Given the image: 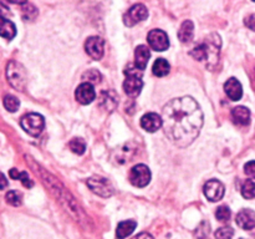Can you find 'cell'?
Masks as SVG:
<instances>
[{
    "instance_id": "8fae6325",
    "label": "cell",
    "mask_w": 255,
    "mask_h": 239,
    "mask_svg": "<svg viewBox=\"0 0 255 239\" xmlns=\"http://www.w3.org/2000/svg\"><path fill=\"white\" fill-rule=\"evenodd\" d=\"M105 41L99 36H91L85 42V50L90 57L94 60H100L104 56Z\"/></svg>"
},
{
    "instance_id": "9c48e42d",
    "label": "cell",
    "mask_w": 255,
    "mask_h": 239,
    "mask_svg": "<svg viewBox=\"0 0 255 239\" xmlns=\"http://www.w3.org/2000/svg\"><path fill=\"white\" fill-rule=\"evenodd\" d=\"M147 40H148L149 46L156 51H164L169 46V39L163 30H151L148 36H147Z\"/></svg>"
},
{
    "instance_id": "4fadbf2b",
    "label": "cell",
    "mask_w": 255,
    "mask_h": 239,
    "mask_svg": "<svg viewBox=\"0 0 255 239\" xmlns=\"http://www.w3.org/2000/svg\"><path fill=\"white\" fill-rule=\"evenodd\" d=\"M163 126V122H162V117L158 116L154 112H149L146 114L144 116H142L141 119V127L147 132H156L157 129H159Z\"/></svg>"
},
{
    "instance_id": "6da1fadb",
    "label": "cell",
    "mask_w": 255,
    "mask_h": 239,
    "mask_svg": "<svg viewBox=\"0 0 255 239\" xmlns=\"http://www.w3.org/2000/svg\"><path fill=\"white\" fill-rule=\"evenodd\" d=\"M166 136L179 147H187L198 137L203 126V114L196 100L189 96L173 99L162 110Z\"/></svg>"
},
{
    "instance_id": "3957f363",
    "label": "cell",
    "mask_w": 255,
    "mask_h": 239,
    "mask_svg": "<svg viewBox=\"0 0 255 239\" xmlns=\"http://www.w3.org/2000/svg\"><path fill=\"white\" fill-rule=\"evenodd\" d=\"M126 80L124 81V90L126 95L131 97L138 96L141 92L143 82H142V71L137 67H132L131 65L126 67L125 70Z\"/></svg>"
},
{
    "instance_id": "d6a6232c",
    "label": "cell",
    "mask_w": 255,
    "mask_h": 239,
    "mask_svg": "<svg viewBox=\"0 0 255 239\" xmlns=\"http://www.w3.org/2000/svg\"><path fill=\"white\" fill-rule=\"evenodd\" d=\"M246 25L249 27L251 30H253L255 31V14H252L249 15L248 17H246Z\"/></svg>"
},
{
    "instance_id": "e575fe53",
    "label": "cell",
    "mask_w": 255,
    "mask_h": 239,
    "mask_svg": "<svg viewBox=\"0 0 255 239\" xmlns=\"http://www.w3.org/2000/svg\"><path fill=\"white\" fill-rule=\"evenodd\" d=\"M9 174H10V177H11L12 179H19V176H20V172L17 171L16 168H11L10 169V172H9Z\"/></svg>"
},
{
    "instance_id": "5bb4252c",
    "label": "cell",
    "mask_w": 255,
    "mask_h": 239,
    "mask_svg": "<svg viewBox=\"0 0 255 239\" xmlns=\"http://www.w3.org/2000/svg\"><path fill=\"white\" fill-rule=\"evenodd\" d=\"M224 91H226V94L228 95V97L232 101H238L243 96V87H242V84L238 80L234 79V77H231L224 84Z\"/></svg>"
},
{
    "instance_id": "ac0fdd59",
    "label": "cell",
    "mask_w": 255,
    "mask_h": 239,
    "mask_svg": "<svg viewBox=\"0 0 255 239\" xmlns=\"http://www.w3.org/2000/svg\"><path fill=\"white\" fill-rule=\"evenodd\" d=\"M232 119L237 124L247 126L251 122V111L244 106H238L232 111Z\"/></svg>"
},
{
    "instance_id": "44dd1931",
    "label": "cell",
    "mask_w": 255,
    "mask_h": 239,
    "mask_svg": "<svg viewBox=\"0 0 255 239\" xmlns=\"http://www.w3.org/2000/svg\"><path fill=\"white\" fill-rule=\"evenodd\" d=\"M137 223L134 221H125L117 226L116 231V237L117 239H125L128 236H131L133 233V231L136 229Z\"/></svg>"
},
{
    "instance_id": "4dcf8cb0",
    "label": "cell",
    "mask_w": 255,
    "mask_h": 239,
    "mask_svg": "<svg viewBox=\"0 0 255 239\" xmlns=\"http://www.w3.org/2000/svg\"><path fill=\"white\" fill-rule=\"evenodd\" d=\"M19 179L21 181V183L24 184L25 187H27V188H31L32 187V181L29 178V174L26 173V172H20V176H19Z\"/></svg>"
},
{
    "instance_id": "7c38bea8",
    "label": "cell",
    "mask_w": 255,
    "mask_h": 239,
    "mask_svg": "<svg viewBox=\"0 0 255 239\" xmlns=\"http://www.w3.org/2000/svg\"><path fill=\"white\" fill-rule=\"evenodd\" d=\"M75 97H76V100L80 102V104L89 105L95 100V97H96V92H95L94 86H92L91 84L84 82V84H81L76 89Z\"/></svg>"
},
{
    "instance_id": "1f68e13d",
    "label": "cell",
    "mask_w": 255,
    "mask_h": 239,
    "mask_svg": "<svg viewBox=\"0 0 255 239\" xmlns=\"http://www.w3.org/2000/svg\"><path fill=\"white\" fill-rule=\"evenodd\" d=\"M244 172H246L248 176L255 177V161H251L244 166Z\"/></svg>"
},
{
    "instance_id": "ffe728a7",
    "label": "cell",
    "mask_w": 255,
    "mask_h": 239,
    "mask_svg": "<svg viewBox=\"0 0 255 239\" xmlns=\"http://www.w3.org/2000/svg\"><path fill=\"white\" fill-rule=\"evenodd\" d=\"M194 34V26L193 22L191 20H186V21L182 22L181 27L178 30V39L182 42H189L193 39Z\"/></svg>"
},
{
    "instance_id": "2e32d148",
    "label": "cell",
    "mask_w": 255,
    "mask_h": 239,
    "mask_svg": "<svg viewBox=\"0 0 255 239\" xmlns=\"http://www.w3.org/2000/svg\"><path fill=\"white\" fill-rule=\"evenodd\" d=\"M119 104V96L114 90H107L104 91L100 96V106L106 111H114Z\"/></svg>"
},
{
    "instance_id": "e0dca14e",
    "label": "cell",
    "mask_w": 255,
    "mask_h": 239,
    "mask_svg": "<svg viewBox=\"0 0 255 239\" xmlns=\"http://www.w3.org/2000/svg\"><path fill=\"white\" fill-rule=\"evenodd\" d=\"M149 56V49L146 45H139L137 46L136 51H134V62H136V67L141 71H143L147 66V62H148Z\"/></svg>"
},
{
    "instance_id": "4316f807",
    "label": "cell",
    "mask_w": 255,
    "mask_h": 239,
    "mask_svg": "<svg viewBox=\"0 0 255 239\" xmlns=\"http://www.w3.org/2000/svg\"><path fill=\"white\" fill-rule=\"evenodd\" d=\"M6 198V202L10 204V206L17 207L21 204V194L16 191H9L5 196Z\"/></svg>"
},
{
    "instance_id": "cb8c5ba5",
    "label": "cell",
    "mask_w": 255,
    "mask_h": 239,
    "mask_svg": "<svg viewBox=\"0 0 255 239\" xmlns=\"http://www.w3.org/2000/svg\"><path fill=\"white\" fill-rule=\"evenodd\" d=\"M69 146L71 148V151L76 154H82L85 152V149H86V143H85V141L82 138H72L70 141Z\"/></svg>"
},
{
    "instance_id": "7a4b0ae2",
    "label": "cell",
    "mask_w": 255,
    "mask_h": 239,
    "mask_svg": "<svg viewBox=\"0 0 255 239\" xmlns=\"http://www.w3.org/2000/svg\"><path fill=\"white\" fill-rule=\"evenodd\" d=\"M219 50H221V37L217 34H212L206 37L202 44L194 47L191 51V55L196 60L206 61L209 69H214L219 60Z\"/></svg>"
},
{
    "instance_id": "30bf717a",
    "label": "cell",
    "mask_w": 255,
    "mask_h": 239,
    "mask_svg": "<svg viewBox=\"0 0 255 239\" xmlns=\"http://www.w3.org/2000/svg\"><path fill=\"white\" fill-rule=\"evenodd\" d=\"M204 196L211 202H218L224 196V186L218 179H211L203 187Z\"/></svg>"
},
{
    "instance_id": "8992f818",
    "label": "cell",
    "mask_w": 255,
    "mask_h": 239,
    "mask_svg": "<svg viewBox=\"0 0 255 239\" xmlns=\"http://www.w3.org/2000/svg\"><path fill=\"white\" fill-rule=\"evenodd\" d=\"M151 181V171L144 164H137L129 172V182L134 187H146Z\"/></svg>"
},
{
    "instance_id": "83f0119b",
    "label": "cell",
    "mask_w": 255,
    "mask_h": 239,
    "mask_svg": "<svg viewBox=\"0 0 255 239\" xmlns=\"http://www.w3.org/2000/svg\"><path fill=\"white\" fill-rule=\"evenodd\" d=\"M234 236V231L231 227H222L216 232L217 239H232Z\"/></svg>"
},
{
    "instance_id": "ba28073f",
    "label": "cell",
    "mask_w": 255,
    "mask_h": 239,
    "mask_svg": "<svg viewBox=\"0 0 255 239\" xmlns=\"http://www.w3.org/2000/svg\"><path fill=\"white\" fill-rule=\"evenodd\" d=\"M87 186L91 188L94 193L101 197H110L114 194V187H112L111 182L102 177H92L87 181Z\"/></svg>"
},
{
    "instance_id": "836d02e7",
    "label": "cell",
    "mask_w": 255,
    "mask_h": 239,
    "mask_svg": "<svg viewBox=\"0 0 255 239\" xmlns=\"http://www.w3.org/2000/svg\"><path fill=\"white\" fill-rule=\"evenodd\" d=\"M6 187H7L6 177H5L4 174L0 172V191H1V189H4V188H6Z\"/></svg>"
},
{
    "instance_id": "52a82bcc",
    "label": "cell",
    "mask_w": 255,
    "mask_h": 239,
    "mask_svg": "<svg viewBox=\"0 0 255 239\" xmlns=\"http://www.w3.org/2000/svg\"><path fill=\"white\" fill-rule=\"evenodd\" d=\"M148 16V10L143 4H136L129 7L128 11L124 15V22L127 26H133L138 22L143 21Z\"/></svg>"
},
{
    "instance_id": "8d00e7d4",
    "label": "cell",
    "mask_w": 255,
    "mask_h": 239,
    "mask_svg": "<svg viewBox=\"0 0 255 239\" xmlns=\"http://www.w3.org/2000/svg\"><path fill=\"white\" fill-rule=\"evenodd\" d=\"M7 14V7L4 6L2 2H0V17H5V15Z\"/></svg>"
},
{
    "instance_id": "9a60e30c",
    "label": "cell",
    "mask_w": 255,
    "mask_h": 239,
    "mask_svg": "<svg viewBox=\"0 0 255 239\" xmlns=\"http://www.w3.org/2000/svg\"><path fill=\"white\" fill-rule=\"evenodd\" d=\"M237 224L242 229L251 231L255 227V213L252 209H243L237 216Z\"/></svg>"
},
{
    "instance_id": "d4e9b609",
    "label": "cell",
    "mask_w": 255,
    "mask_h": 239,
    "mask_svg": "<svg viewBox=\"0 0 255 239\" xmlns=\"http://www.w3.org/2000/svg\"><path fill=\"white\" fill-rule=\"evenodd\" d=\"M4 106L9 112H15L19 109L20 102L19 100L15 96H12V95H6V96L4 97Z\"/></svg>"
},
{
    "instance_id": "d6986e66",
    "label": "cell",
    "mask_w": 255,
    "mask_h": 239,
    "mask_svg": "<svg viewBox=\"0 0 255 239\" xmlns=\"http://www.w3.org/2000/svg\"><path fill=\"white\" fill-rule=\"evenodd\" d=\"M15 35H16V27L14 22L6 17H0V36L6 40H11L14 39Z\"/></svg>"
},
{
    "instance_id": "7402d4cb",
    "label": "cell",
    "mask_w": 255,
    "mask_h": 239,
    "mask_svg": "<svg viewBox=\"0 0 255 239\" xmlns=\"http://www.w3.org/2000/svg\"><path fill=\"white\" fill-rule=\"evenodd\" d=\"M152 71L156 76H166L169 72V64L164 59H157L152 66Z\"/></svg>"
},
{
    "instance_id": "277c9868",
    "label": "cell",
    "mask_w": 255,
    "mask_h": 239,
    "mask_svg": "<svg viewBox=\"0 0 255 239\" xmlns=\"http://www.w3.org/2000/svg\"><path fill=\"white\" fill-rule=\"evenodd\" d=\"M6 77L9 84L17 91H24L26 87V71L17 61H10L6 66Z\"/></svg>"
},
{
    "instance_id": "f546056e",
    "label": "cell",
    "mask_w": 255,
    "mask_h": 239,
    "mask_svg": "<svg viewBox=\"0 0 255 239\" xmlns=\"http://www.w3.org/2000/svg\"><path fill=\"white\" fill-rule=\"evenodd\" d=\"M37 14V10L34 5L25 2V7L22 9V17L25 20H32Z\"/></svg>"
},
{
    "instance_id": "d590c367",
    "label": "cell",
    "mask_w": 255,
    "mask_h": 239,
    "mask_svg": "<svg viewBox=\"0 0 255 239\" xmlns=\"http://www.w3.org/2000/svg\"><path fill=\"white\" fill-rule=\"evenodd\" d=\"M132 239H153V237L148 233H141V234H138V236L133 237Z\"/></svg>"
},
{
    "instance_id": "5b68a950",
    "label": "cell",
    "mask_w": 255,
    "mask_h": 239,
    "mask_svg": "<svg viewBox=\"0 0 255 239\" xmlns=\"http://www.w3.org/2000/svg\"><path fill=\"white\" fill-rule=\"evenodd\" d=\"M20 124L30 136H39L45 127V120L39 114H27L22 117Z\"/></svg>"
},
{
    "instance_id": "f1b7e54d",
    "label": "cell",
    "mask_w": 255,
    "mask_h": 239,
    "mask_svg": "<svg viewBox=\"0 0 255 239\" xmlns=\"http://www.w3.org/2000/svg\"><path fill=\"white\" fill-rule=\"evenodd\" d=\"M216 217L218 221L221 222H228L229 218H231V209L227 206H222L217 209Z\"/></svg>"
},
{
    "instance_id": "603a6c76",
    "label": "cell",
    "mask_w": 255,
    "mask_h": 239,
    "mask_svg": "<svg viewBox=\"0 0 255 239\" xmlns=\"http://www.w3.org/2000/svg\"><path fill=\"white\" fill-rule=\"evenodd\" d=\"M242 194L244 198L253 199L255 198V178L247 179L242 186Z\"/></svg>"
},
{
    "instance_id": "484cf974",
    "label": "cell",
    "mask_w": 255,
    "mask_h": 239,
    "mask_svg": "<svg viewBox=\"0 0 255 239\" xmlns=\"http://www.w3.org/2000/svg\"><path fill=\"white\" fill-rule=\"evenodd\" d=\"M82 79H84L85 82H87V84H99V82L101 81V75H100V72L97 71V70H89V71L85 72Z\"/></svg>"
}]
</instances>
